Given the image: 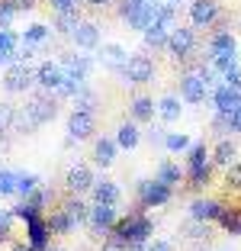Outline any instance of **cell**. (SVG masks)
<instances>
[{
  "label": "cell",
  "instance_id": "obj_1",
  "mask_svg": "<svg viewBox=\"0 0 241 251\" xmlns=\"http://www.w3.org/2000/svg\"><path fill=\"white\" fill-rule=\"evenodd\" d=\"M55 113H58V106H55L51 94H48V90H42V94L29 97L23 110H16V129H23V132L39 129V126L51 123V119H55Z\"/></svg>",
  "mask_w": 241,
  "mask_h": 251
},
{
  "label": "cell",
  "instance_id": "obj_2",
  "mask_svg": "<svg viewBox=\"0 0 241 251\" xmlns=\"http://www.w3.org/2000/svg\"><path fill=\"white\" fill-rule=\"evenodd\" d=\"M113 232H116V242H122L125 248L145 251L148 238H151V219L142 216V213H132V216H125V219H116Z\"/></svg>",
  "mask_w": 241,
  "mask_h": 251
},
{
  "label": "cell",
  "instance_id": "obj_3",
  "mask_svg": "<svg viewBox=\"0 0 241 251\" xmlns=\"http://www.w3.org/2000/svg\"><path fill=\"white\" fill-rule=\"evenodd\" d=\"M32 84H36V71H32L26 61L7 65V74H3V90H7V94H26Z\"/></svg>",
  "mask_w": 241,
  "mask_h": 251
},
{
  "label": "cell",
  "instance_id": "obj_4",
  "mask_svg": "<svg viewBox=\"0 0 241 251\" xmlns=\"http://www.w3.org/2000/svg\"><path fill=\"white\" fill-rule=\"evenodd\" d=\"M187 174H190V187H203L212 174L209 151L206 145H190V161H187Z\"/></svg>",
  "mask_w": 241,
  "mask_h": 251
},
{
  "label": "cell",
  "instance_id": "obj_5",
  "mask_svg": "<svg viewBox=\"0 0 241 251\" xmlns=\"http://www.w3.org/2000/svg\"><path fill=\"white\" fill-rule=\"evenodd\" d=\"M122 77L129 84H148L154 77V61L142 52L129 55V61H125V68H122Z\"/></svg>",
  "mask_w": 241,
  "mask_h": 251
},
{
  "label": "cell",
  "instance_id": "obj_6",
  "mask_svg": "<svg viewBox=\"0 0 241 251\" xmlns=\"http://www.w3.org/2000/svg\"><path fill=\"white\" fill-rule=\"evenodd\" d=\"M193 49H196V32L187 29V26H177L168 39V52L174 55V58H190Z\"/></svg>",
  "mask_w": 241,
  "mask_h": 251
},
{
  "label": "cell",
  "instance_id": "obj_7",
  "mask_svg": "<svg viewBox=\"0 0 241 251\" xmlns=\"http://www.w3.org/2000/svg\"><path fill=\"white\" fill-rule=\"evenodd\" d=\"M206 97H209V84H206L196 71L183 74L180 77V100H187V103H203Z\"/></svg>",
  "mask_w": 241,
  "mask_h": 251
},
{
  "label": "cell",
  "instance_id": "obj_8",
  "mask_svg": "<svg viewBox=\"0 0 241 251\" xmlns=\"http://www.w3.org/2000/svg\"><path fill=\"white\" fill-rule=\"evenodd\" d=\"M94 129H96V119H94V113H87V110H74L71 116H68V139H90L94 135Z\"/></svg>",
  "mask_w": 241,
  "mask_h": 251
},
{
  "label": "cell",
  "instance_id": "obj_9",
  "mask_svg": "<svg viewBox=\"0 0 241 251\" xmlns=\"http://www.w3.org/2000/svg\"><path fill=\"white\" fill-rule=\"evenodd\" d=\"M61 81H65V68H61V61H42V65L36 68V84L42 90H58Z\"/></svg>",
  "mask_w": 241,
  "mask_h": 251
},
{
  "label": "cell",
  "instance_id": "obj_10",
  "mask_svg": "<svg viewBox=\"0 0 241 251\" xmlns=\"http://www.w3.org/2000/svg\"><path fill=\"white\" fill-rule=\"evenodd\" d=\"M190 20L196 29H206L212 23L219 20V3L216 0H193L190 3Z\"/></svg>",
  "mask_w": 241,
  "mask_h": 251
},
{
  "label": "cell",
  "instance_id": "obj_11",
  "mask_svg": "<svg viewBox=\"0 0 241 251\" xmlns=\"http://www.w3.org/2000/svg\"><path fill=\"white\" fill-rule=\"evenodd\" d=\"M139 193H142V203H145V206H164L170 200V187L161 184V180H142Z\"/></svg>",
  "mask_w": 241,
  "mask_h": 251
},
{
  "label": "cell",
  "instance_id": "obj_12",
  "mask_svg": "<svg viewBox=\"0 0 241 251\" xmlns=\"http://www.w3.org/2000/svg\"><path fill=\"white\" fill-rule=\"evenodd\" d=\"M90 229L100 235V232H110L113 226H116V206H110V203H96V206H90Z\"/></svg>",
  "mask_w": 241,
  "mask_h": 251
},
{
  "label": "cell",
  "instance_id": "obj_13",
  "mask_svg": "<svg viewBox=\"0 0 241 251\" xmlns=\"http://www.w3.org/2000/svg\"><path fill=\"white\" fill-rule=\"evenodd\" d=\"M212 106H216V113H235L241 106V90L219 84V87L212 90Z\"/></svg>",
  "mask_w": 241,
  "mask_h": 251
},
{
  "label": "cell",
  "instance_id": "obj_14",
  "mask_svg": "<svg viewBox=\"0 0 241 251\" xmlns=\"http://www.w3.org/2000/svg\"><path fill=\"white\" fill-rule=\"evenodd\" d=\"M26 235H29V248L32 251H45V248H48V235H51L48 219H42V216L29 219V222H26Z\"/></svg>",
  "mask_w": 241,
  "mask_h": 251
},
{
  "label": "cell",
  "instance_id": "obj_15",
  "mask_svg": "<svg viewBox=\"0 0 241 251\" xmlns=\"http://www.w3.org/2000/svg\"><path fill=\"white\" fill-rule=\"evenodd\" d=\"M212 58H238V42L232 32H216L209 42V61Z\"/></svg>",
  "mask_w": 241,
  "mask_h": 251
},
{
  "label": "cell",
  "instance_id": "obj_16",
  "mask_svg": "<svg viewBox=\"0 0 241 251\" xmlns=\"http://www.w3.org/2000/svg\"><path fill=\"white\" fill-rule=\"evenodd\" d=\"M96 61H100L103 68H110V71H122L125 61H129V52H125L119 42H106L100 49V58H96Z\"/></svg>",
  "mask_w": 241,
  "mask_h": 251
},
{
  "label": "cell",
  "instance_id": "obj_17",
  "mask_svg": "<svg viewBox=\"0 0 241 251\" xmlns=\"http://www.w3.org/2000/svg\"><path fill=\"white\" fill-rule=\"evenodd\" d=\"M65 187L71 193H84L94 187V171L87 168V164H74L71 171H68V177H65Z\"/></svg>",
  "mask_w": 241,
  "mask_h": 251
},
{
  "label": "cell",
  "instance_id": "obj_18",
  "mask_svg": "<svg viewBox=\"0 0 241 251\" xmlns=\"http://www.w3.org/2000/svg\"><path fill=\"white\" fill-rule=\"evenodd\" d=\"M174 29H177V26H170V23L154 20L151 26L145 29V45H148V49H168V39H170Z\"/></svg>",
  "mask_w": 241,
  "mask_h": 251
},
{
  "label": "cell",
  "instance_id": "obj_19",
  "mask_svg": "<svg viewBox=\"0 0 241 251\" xmlns=\"http://www.w3.org/2000/svg\"><path fill=\"white\" fill-rule=\"evenodd\" d=\"M71 39L77 49H96L100 45V29H96V23H77V29L71 32Z\"/></svg>",
  "mask_w": 241,
  "mask_h": 251
},
{
  "label": "cell",
  "instance_id": "obj_20",
  "mask_svg": "<svg viewBox=\"0 0 241 251\" xmlns=\"http://www.w3.org/2000/svg\"><path fill=\"white\" fill-rule=\"evenodd\" d=\"M61 68L77 74L80 81H87L90 71H94V58H90V55H65V58H61Z\"/></svg>",
  "mask_w": 241,
  "mask_h": 251
},
{
  "label": "cell",
  "instance_id": "obj_21",
  "mask_svg": "<svg viewBox=\"0 0 241 251\" xmlns=\"http://www.w3.org/2000/svg\"><path fill=\"white\" fill-rule=\"evenodd\" d=\"M222 206L216 200H193L190 203V219H199V222H209V219H219Z\"/></svg>",
  "mask_w": 241,
  "mask_h": 251
},
{
  "label": "cell",
  "instance_id": "obj_22",
  "mask_svg": "<svg viewBox=\"0 0 241 251\" xmlns=\"http://www.w3.org/2000/svg\"><path fill=\"white\" fill-rule=\"evenodd\" d=\"M116 139H96L94 145V161L100 164V168H110L113 161H116Z\"/></svg>",
  "mask_w": 241,
  "mask_h": 251
},
{
  "label": "cell",
  "instance_id": "obj_23",
  "mask_svg": "<svg viewBox=\"0 0 241 251\" xmlns=\"http://www.w3.org/2000/svg\"><path fill=\"white\" fill-rule=\"evenodd\" d=\"M90 190H94V203H110V206L119 203V187L113 180H94Z\"/></svg>",
  "mask_w": 241,
  "mask_h": 251
},
{
  "label": "cell",
  "instance_id": "obj_24",
  "mask_svg": "<svg viewBox=\"0 0 241 251\" xmlns=\"http://www.w3.org/2000/svg\"><path fill=\"white\" fill-rule=\"evenodd\" d=\"M154 110H158V106H154L151 97H135L132 106H129V113H132L135 123H148V119H154Z\"/></svg>",
  "mask_w": 241,
  "mask_h": 251
},
{
  "label": "cell",
  "instance_id": "obj_25",
  "mask_svg": "<svg viewBox=\"0 0 241 251\" xmlns=\"http://www.w3.org/2000/svg\"><path fill=\"white\" fill-rule=\"evenodd\" d=\"M142 142V132H139V126L135 123H122L116 129V145L119 148H135Z\"/></svg>",
  "mask_w": 241,
  "mask_h": 251
},
{
  "label": "cell",
  "instance_id": "obj_26",
  "mask_svg": "<svg viewBox=\"0 0 241 251\" xmlns=\"http://www.w3.org/2000/svg\"><path fill=\"white\" fill-rule=\"evenodd\" d=\"M154 106H158V113H161V119H164V123H174V119H180V113H183L180 97H161Z\"/></svg>",
  "mask_w": 241,
  "mask_h": 251
},
{
  "label": "cell",
  "instance_id": "obj_27",
  "mask_svg": "<svg viewBox=\"0 0 241 251\" xmlns=\"http://www.w3.org/2000/svg\"><path fill=\"white\" fill-rule=\"evenodd\" d=\"M16 36L10 29H0V65H13L16 61Z\"/></svg>",
  "mask_w": 241,
  "mask_h": 251
},
{
  "label": "cell",
  "instance_id": "obj_28",
  "mask_svg": "<svg viewBox=\"0 0 241 251\" xmlns=\"http://www.w3.org/2000/svg\"><path fill=\"white\" fill-rule=\"evenodd\" d=\"M235 158H238V148H235V142H228V139H222L219 145H216V151H212V161L216 164H235Z\"/></svg>",
  "mask_w": 241,
  "mask_h": 251
},
{
  "label": "cell",
  "instance_id": "obj_29",
  "mask_svg": "<svg viewBox=\"0 0 241 251\" xmlns=\"http://www.w3.org/2000/svg\"><path fill=\"white\" fill-rule=\"evenodd\" d=\"M61 209L74 219V226H84V222L90 219V206H87V203H80V200H68Z\"/></svg>",
  "mask_w": 241,
  "mask_h": 251
},
{
  "label": "cell",
  "instance_id": "obj_30",
  "mask_svg": "<svg viewBox=\"0 0 241 251\" xmlns=\"http://www.w3.org/2000/svg\"><path fill=\"white\" fill-rule=\"evenodd\" d=\"M48 229H51V232H58V235H68V232L77 229V226H74V219L65 213V209H58V213L48 219Z\"/></svg>",
  "mask_w": 241,
  "mask_h": 251
},
{
  "label": "cell",
  "instance_id": "obj_31",
  "mask_svg": "<svg viewBox=\"0 0 241 251\" xmlns=\"http://www.w3.org/2000/svg\"><path fill=\"white\" fill-rule=\"evenodd\" d=\"M77 10H68V13H58V20H55V29L61 32V36H71L74 29H77Z\"/></svg>",
  "mask_w": 241,
  "mask_h": 251
},
{
  "label": "cell",
  "instance_id": "obj_32",
  "mask_svg": "<svg viewBox=\"0 0 241 251\" xmlns=\"http://www.w3.org/2000/svg\"><path fill=\"white\" fill-rule=\"evenodd\" d=\"M158 180H161V184H168V187L180 184V168H177L174 161H164V164L158 168Z\"/></svg>",
  "mask_w": 241,
  "mask_h": 251
},
{
  "label": "cell",
  "instance_id": "obj_33",
  "mask_svg": "<svg viewBox=\"0 0 241 251\" xmlns=\"http://www.w3.org/2000/svg\"><path fill=\"white\" fill-rule=\"evenodd\" d=\"M164 148H168V151H190V135L187 132H168Z\"/></svg>",
  "mask_w": 241,
  "mask_h": 251
},
{
  "label": "cell",
  "instance_id": "obj_34",
  "mask_svg": "<svg viewBox=\"0 0 241 251\" xmlns=\"http://www.w3.org/2000/svg\"><path fill=\"white\" fill-rule=\"evenodd\" d=\"M39 190V177L36 174H16V193L20 197H29V193Z\"/></svg>",
  "mask_w": 241,
  "mask_h": 251
},
{
  "label": "cell",
  "instance_id": "obj_35",
  "mask_svg": "<svg viewBox=\"0 0 241 251\" xmlns=\"http://www.w3.org/2000/svg\"><path fill=\"white\" fill-rule=\"evenodd\" d=\"M219 222H222V229H225V232L241 235V213H228V209H222V213H219Z\"/></svg>",
  "mask_w": 241,
  "mask_h": 251
},
{
  "label": "cell",
  "instance_id": "obj_36",
  "mask_svg": "<svg viewBox=\"0 0 241 251\" xmlns=\"http://www.w3.org/2000/svg\"><path fill=\"white\" fill-rule=\"evenodd\" d=\"M45 39H48V26L45 23H32L29 29H26V36H23V42H32V45H42Z\"/></svg>",
  "mask_w": 241,
  "mask_h": 251
},
{
  "label": "cell",
  "instance_id": "obj_37",
  "mask_svg": "<svg viewBox=\"0 0 241 251\" xmlns=\"http://www.w3.org/2000/svg\"><path fill=\"white\" fill-rule=\"evenodd\" d=\"M16 126V106L13 103H0V132H10Z\"/></svg>",
  "mask_w": 241,
  "mask_h": 251
},
{
  "label": "cell",
  "instance_id": "obj_38",
  "mask_svg": "<svg viewBox=\"0 0 241 251\" xmlns=\"http://www.w3.org/2000/svg\"><path fill=\"white\" fill-rule=\"evenodd\" d=\"M13 193H16V174L0 168V197H13Z\"/></svg>",
  "mask_w": 241,
  "mask_h": 251
},
{
  "label": "cell",
  "instance_id": "obj_39",
  "mask_svg": "<svg viewBox=\"0 0 241 251\" xmlns=\"http://www.w3.org/2000/svg\"><path fill=\"white\" fill-rule=\"evenodd\" d=\"M94 103H96V97L90 94L87 87H80L77 94H74V110H87V113H94Z\"/></svg>",
  "mask_w": 241,
  "mask_h": 251
},
{
  "label": "cell",
  "instance_id": "obj_40",
  "mask_svg": "<svg viewBox=\"0 0 241 251\" xmlns=\"http://www.w3.org/2000/svg\"><path fill=\"white\" fill-rule=\"evenodd\" d=\"M183 235H187V238H193V242H203V238L209 235V229H206V222L193 219V222H187V226H183Z\"/></svg>",
  "mask_w": 241,
  "mask_h": 251
},
{
  "label": "cell",
  "instance_id": "obj_41",
  "mask_svg": "<svg viewBox=\"0 0 241 251\" xmlns=\"http://www.w3.org/2000/svg\"><path fill=\"white\" fill-rule=\"evenodd\" d=\"M13 216H16V219H26V222H29V219H36V216H42V209L32 206L29 200H23L20 206H13Z\"/></svg>",
  "mask_w": 241,
  "mask_h": 251
},
{
  "label": "cell",
  "instance_id": "obj_42",
  "mask_svg": "<svg viewBox=\"0 0 241 251\" xmlns=\"http://www.w3.org/2000/svg\"><path fill=\"white\" fill-rule=\"evenodd\" d=\"M16 10H20V7H16L13 0H3V3H0V29H7L10 23H13Z\"/></svg>",
  "mask_w": 241,
  "mask_h": 251
},
{
  "label": "cell",
  "instance_id": "obj_43",
  "mask_svg": "<svg viewBox=\"0 0 241 251\" xmlns=\"http://www.w3.org/2000/svg\"><path fill=\"white\" fill-rule=\"evenodd\" d=\"M225 187H228V190H241V161L228 164V174H225Z\"/></svg>",
  "mask_w": 241,
  "mask_h": 251
},
{
  "label": "cell",
  "instance_id": "obj_44",
  "mask_svg": "<svg viewBox=\"0 0 241 251\" xmlns=\"http://www.w3.org/2000/svg\"><path fill=\"white\" fill-rule=\"evenodd\" d=\"M222 84H225V87L241 90V68H238V65H232L228 71H222Z\"/></svg>",
  "mask_w": 241,
  "mask_h": 251
},
{
  "label": "cell",
  "instance_id": "obj_45",
  "mask_svg": "<svg viewBox=\"0 0 241 251\" xmlns=\"http://www.w3.org/2000/svg\"><path fill=\"white\" fill-rule=\"evenodd\" d=\"M13 209H0V242H3V238L10 235V226H13Z\"/></svg>",
  "mask_w": 241,
  "mask_h": 251
},
{
  "label": "cell",
  "instance_id": "obj_46",
  "mask_svg": "<svg viewBox=\"0 0 241 251\" xmlns=\"http://www.w3.org/2000/svg\"><path fill=\"white\" fill-rule=\"evenodd\" d=\"M55 13H68V10H77V0H51Z\"/></svg>",
  "mask_w": 241,
  "mask_h": 251
},
{
  "label": "cell",
  "instance_id": "obj_47",
  "mask_svg": "<svg viewBox=\"0 0 241 251\" xmlns=\"http://www.w3.org/2000/svg\"><path fill=\"white\" fill-rule=\"evenodd\" d=\"M145 251H174V245L164 242V238H158V242H148V245H145Z\"/></svg>",
  "mask_w": 241,
  "mask_h": 251
},
{
  "label": "cell",
  "instance_id": "obj_48",
  "mask_svg": "<svg viewBox=\"0 0 241 251\" xmlns=\"http://www.w3.org/2000/svg\"><path fill=\"white\" fill-rule=\"evenodd\" d=\"M100 251H125V245H122V242H116V238H113V242H106V245H103Z\"/></svg>",
  "mask_w": 241,
  "mask_h": 251
},
{
  "label": "cell",
  "instance_id": "obj_49",
  "mask_svg": "<svg viewBox=\"0 0 241 251\" xmlns=\"http://www.w3.org/2000/svg\"><path fill=\"white\" fill-rule=\"evenodd\" d=\"M87 3H94V7H106L110 0H87Z\"/></svg>",
  "mask_w": 241,
  "mask_h": 251
},
{
  "label": "cell",
  "instance_id": "obj_50",
  "mask_svg": "<svg viewBox=\"0 0 241 251\" xmlns=\"http://www.w3.org/2000/svg\"><path fill=\"white\" fill-rule=\"evenodd\" d=\"M13 251H32L29 245H13Z\"/></svg>",
  "mask_w": 241,
  "mask_h": 251
},
{
  "label": "cell",
  "instance_id": "obj_51",
  "mask_svg": "<svg viewBox=\"0 0 241 251\" xmlns=\"http://www.w3.org/2000/svg\"><path fill=\"white\" fill-rule=\"evenodd\" d=\"M45 251H61V248H45Z\"/></svg>",
  "mask_w": 241,
  "mask_h": 251
},
{
  "label": "cell",
  "instance_id": "obj_52",
  "mask_svg": "<svg viewBox=\"0 0 241 251\" xmlns=\"http://www.w3.org/2000/svg\"><path fill=\"white\" fill-rule=\"evenodd\" d=\"M216 251H228V248H216Z\"/></svg>",
  "mask_w": 241,
  "mask_h": 251
},
{
  "label": "cell",
  "instance_id": "obj_53",
  "mask_svg": "<svg viewBox=\"0 0 241 251\" xmlns=\"http://www.w3.org/2000/svg\"><path fill=\"white\" fill-rule=\"evenodd\" d=\"M170 3H177V0H170Z\"/></svg>",
  "mask_w": 241,
  "mask_h": 251
}]
</instances>
